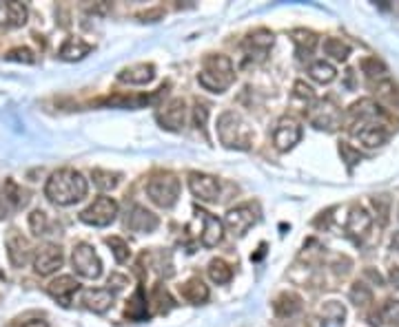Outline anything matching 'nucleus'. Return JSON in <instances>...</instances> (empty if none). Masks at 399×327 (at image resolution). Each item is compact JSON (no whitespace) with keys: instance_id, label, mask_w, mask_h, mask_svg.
<instances>
[{"instance_id":"1","label":"nucleus","mask_w":399,"mask_h":327,"mask_svg":"<svg viewBox=\"0 0 399 327\" xmlns=\"http://www.w3.org/2000/svg\"><path fill=\"white\" fill-rule=\"evenodd\" d=\"M87 193H89V183L85 175L73 168H60L51 173V177L45 183V197L53 206H60V208H67L78 201H83Z\"/></svg>"},{"instance_id":"2","label":"nucleus","mask_w":399,"mask_h":327,"mask_svg":"<svg viewBox=\"0 0 399 327\" xmlns=\"http://www.w3.org/2000/svg\"><path fill=\"white\" fill-rule=\"evenodd\" d=\"M235 80V69L231 58L222 55V53H211L204 58L202 63V71L197 73V82L200 87L211 91V93H224Z\"/></svg>"},{"instance_id":"3","label":"nucleus","mask_w":399,"mask_h":327,"mask_svg":"<svg viewBox=\"0 0 399 327\" xmlns=\"http://www.w3.org/2000/svg\"><path fill=\"white\" fill-rule=\"evenodd\" d=\"M217 137L219 144L227 149H237V151H249L253 144V131L244 122V117L235 111H224L217 117Z\"/></svg>"},{"instance_id":"4","label":"nucleus","mask_w":399,"mask_h":327,"mask_svg":"<svg viewBox=\"0 0 399 327\" xmlns=\"http://www.w3.org/2000/svg\"><path fill=\"white\" fill-rule=\"evenodd\" d=\"M147 197L157 208H173L180 197V179L173 173H155L147 181Z\"/></svg>"},{"instance_id":"5","label":"nucleus","mask_w":399,"mask_h":327,"mask_svg":"<svg viewBox=\"0 0 399 327\" xmlns=\"http://www.w3.org/2000/svg\"><path fill=\"white\" fill-rule=\"evenodd\" d=\"M118 217V201L113 197H98L93 199V203L80 213V221L87 223V226H93V228H105V226H111Z\"/></svg>"},{"instance_id":"6","label":"nucleus","mask_w":399,"mask_h":327,"mask_svg":"<svg viewBox=\"0 0 399 327\" xmlns=\"http://www.w3.org/2000/svg\"><path fill=\"white\" fill-rule=\"evenodd\" d=\"M306 119L317 131H335L342 122V111L333 100H317L306 109Z\"/></svg>"},{"instance_id":"7","label":"nucleus","mask_w":399,"mask_h":327,"mask_svg":"<svg viewBox=\"0 0 399 327\" xmlns=\"http://www.w3.org/2000/svg\"><path fill=\"white\" fill-rule=\"evenodd\" d=\"M259 221V208L255 203H239V206L231 208L224 217V230L233 237H242L249 232Z\"/></svg>"},{"instance_id":"8","label":"nucleus","mask_w":399,"mask_h":327,"mask_svg":"<svg viewBox=\"0 0 399 327\" xmlns=\"http://www.w3.org/2000/svg\"><path fill=\"white\" fill-rule=\"evenodd\" d=\"M65 263V252L60 245L56 243H43L38 245L33 250V257H31V265H33V272L40 274V277H49L53 274L56 270L63 268Z\"/></svg>"},{"instance_id":"9","label":"nucleus","mask_w":399,"mask_h":327,"mask_svg":"<svg viewBox=\"0 0 399 327\" xmlns=\"http://www.w3.org/2000/svg\"><path fill=\"white\" fill-rule=\"evenodd\" d=\"M71 265L83 279L95 281L100 274H103V261H100L98 252L91 248L89 243H78L76 245L73 252H71Z\"/></svg>"},{"instance_id":"10","label":"nucleus","mask_w":399,"mask_h":327,"mask_svg":"<svg viewBox=\"0 0 399 327\" xmlns=\"http://www.w3.org/2000/svg\"><path fill=\"white\" fill-rule=\"evenodd\" d=\"M299 139H302V127H299V122L289 115L279 117L273 131V146L279 153H289L299 144Z\"/></svg>"},{"instance_id":"11","label":"nucleus","mask_w":399,"mask_h":327,"mask_svg":"<svg viewBox=\"0 0 399 327\" xmlns=\"http://www.w3.org/2000/svg\"><path fill=\"white\" fill-rule=\"evenodd\" d=\"M351 135L359 141V144H364L366 149L384 146L388 141V137H390L386 127L379 124V122H353Z\"/></svg>"},{"instance_id":"12","label":"nucleus","mask_w":399,"mask_h":327,"mask_svg":"<svg viewBox=\"0 0 399 327\" xmlns=\"http://www.w3.org/2000/svg\"><path fill=\"white\" fill-rule=\"evenodd\" d=\"M157 122L162 129L180 133L185 129V122H187V102L182 97L169 100L167 104L157 111Z\"/></svg>"},{"instance_id":"13","label":"nucleus","mask_w":399,"mask_h":327,"mask_svg":"<svg viewBox=\"0 0 399 327\" xmlns=\"http://www.w3.org/2000/svg\"><path fill=\"white\" fill-rule=\"evenodd\" d=\"M160 226V219L155 213H151L149 208L140 206V203H133V206L127 210L125 215V228L138 235H149Z\"/></svg>"},{"instance_id":"14","label":"nucleus","mask_w":399,"mask_h":327,"mask_svg":"<svg viewBox=\"0 0 399 327\" xmlns=\"http://www.w3.org/2000/svg\"><path fill=\"white\" fill-rule=\"evenodd\" d=\"M189 191L200 201H215L219 197V179L209 173H189Z\"/></svg>"},{"instance_id":"15","label":"nucleus","mask_w":399,"mask_h":327,"mask_svg":"<svg viewBox=\"0 0 399 327\" xmlns=\"http://www.w3.org/2000/svg\"><path fill=\"white\" fill-rule=\"evenodd\" d=\"M80 290V283L76 281V277L71 274H63V277H58L53 279L49 285H47V294L58 301L60 305H65V308H69L76 292Z\"/></svg>"},{"instance_id":"16","label":"nucleus","mask_w":399,"mask_h":327,"mask_svg":"<svg viewBox=\"0 0 399 327\" xmlns=\"http://www.w3.org/2000/svg\"><path fill=\"white\" fill-rule=\"evenodd\" d=\"M80 303H83V308H87L93 314H105L113 305V292L105 288H87L80 292Z\"/></svg>"},{"instance_id":"17","label":"nucleus","mask_w":399,"mask_h":327,"mask_svg":"<svg viewBox=\"0 0 399 327\" xmlns=\"http://www.w3.org/2000/svg\"><path fill=\"white\" fill-rule=\"evenodd\" d=\"M7 257H9V263L14 265V268H23V265L31 259V245L29 241L20 235L18 230H11L7 235Z\"/></svg>"},{"instance_id":"18","label":"nucleus","mask_w":399,"mask_h":327,"mask_svg":"<svg viewBox=\"0 0 399 327\" xmlns=\"http://www.w3.org/2000/svg\"><path fill=\"white\" fill-rule=\"evenodd\" d=\"M197 215L202 217V223H204L200 241H202L204 248H215V245H219L224 239V221L207 210H197Z\"/></svg>"},{"instance_id":"19","label":"nucleus","mask_w":399,"mask_h":327,"mask_svg":"<svg viewBox=\"0 0 399 327\" xmlns=\"http://www.w3.org/2000/svg\"><path fill=\"white\" fill-rule=\"evenodd\" d=\"M153 77H155V67L151 63H135L118 73V80L123 85H131V87H145Z\"/></svg>"},{"instance_id":"20","label":"nucleus","mask_w":399,"mask_h":327,"mask_svg":"<svg viewBox=\"0 0 399 327\" xmlns=\"http://www.w3.org/2000/svg\"><path fill=\"white\" fill-rule=\"evenodd\" d=\"M370 226H373V217L366 213V208H362L359 203H353L346 219V232L362 239L370 232Z\"/></svg>"},{"instance_id":"21","label":"nucleus","mask_w":399,"mask_h":327,"mask_svg":"<svg viewBox=\"0 0 399 327\" xmlns=\"http://www.w3.org/2000/svg\"><path fill=\"white\" fill-rule=\"evenodd\" d=\"M348 117L353 122H379L382 117H386V111L377 104L375 100L366 97V100H359L348 109Z\"/></svg>"},{"instance_id":"22","label":"nucleus","mask_w":399,"mask_h":327,"mask_svg":"<svg viewBox=\"0 0 399 327\" xmlns=\"http://www.w3.org/2000/svg\"><path fill=\"white\" fill-rule=\"evenodd\" d=\"M93 51V45H89L83 38H67L63 47L58 49V58L65 63H78V60L87 58Z\"/></svg>"},{"instance_id":"23","label":"nucleus","mask_w":399,"mask_h":327,"mask_svg":"<svg viewBox=\"0 0 399 327\" xmlns=\"http://www.w3.org/2000/svg\"><path fill=\"white\" fill-rule=\"evenodd\" d=\"M273 312L279 318H293L295 314L302 312V296L295 292H282L273 301Z\"/></svg>"},{"instance_id":"24","label":"nucleus","mask_w":399,"mask_h":327,"mask_svg":"<svg viewBox=\"0 0 399 327\" xmlns=\"http://www.w3.org/2000/svg\"><path fill=\"white\" fill-rule=\"evenodd\" d=\"M180 294H182V299H187V301L193 303V305H202V303H207L209 296H211L209 285H207L202 279H197V277H193V279H189L187 283L180 285Z\"/></svg>"},{"instance_id":"25","label":"nucleus","mask_w":399,"mask_h":327,"mask_svg":"<svg viewBox=\"0 0 399 327\" xmlns=\"http://www.w3.org/2000/svg\"><path fill=\"white\" fill-rule=\"evenodd\" d=\"M125 316H127L129 321H135V323L149 318V301H147L145 288H138V290L133 292V296H131L129 303H127Z\"/></svg>"},{"instance_id":"26","label":"nucleus","mask_w":399,"mask_h":327,"mask_svg":"<svg viewBox=\"0 0 399 327\" xmlns=\"http://www.w3.org/2000/svg\"><path fill=\"white\" fill-rule=\"evenodd\" d=\"M291 40H293V45H295L299 58H304V55L309 58L315 51V47H317V36L313 31H309V29H293L291 31Z\"/></svg>"},{"instance_id":"27","label":"nucleus","mask_w":399,"mask_h":327,"mask_svg":"<svg viewBox=\"0 0 399 327\" xmlns=\"http://www.w3.org/2000/svg\"><path fill=\"white\" fill-rule=\"evenodd\" d=\"M273 43H275V36H273V31H269V29H255L253 33H249L247 36V49L253 53V51H257V53H266L271 47H273Z\"/></svg>"},{"instance_id":"28","label":"nucleus","mask_w":399,"mask_h":327,"mask_svg":"<svg viewBox=\"0 0 399 327\" xmlns=\"http://www.w3.org/2000/svg\"><path fill=\"white\" fill-rule=\"evenodd\" d=\"M359 69H362V73H364L368 80H377V82L388 80V67H386L379 58H375V55L364 58L362 63H359Z\"/></svg>"},{"instance_id":"29","label":"nucleus","mask_w":399,"mask_h":327,"mask_svg":"<svg viewBox=\"0 0 399 327\" xmlns=\"http://www.w3.org/2000/svg\"><path fill=\"white\" fill-rule=\"evenodd\" d=\"M309 75L315 82H319V85H331L337 77V71L331 63H326V60H315V63L309 65Z\"/></svg>"},{"instance_id":"30","label":"nucleus","mask_w":399,"mask_h":327,"mask_svg":"<svg viewBox=\"0 0 399 327\" xmlns=\"http://www.w3.org/2000/svg\"><path fill=\"white\" fill-rule=\"evenodd\" d=\"M149 303H153V310H155L157 314H167V312L173 308V299H171L169 290L165 288L162 283H155V285H153L151 301H149Z\"/></svg>"},{"instance_id":"31","label":"nucleus","mask_w":399,"mask_h":327,"mask_svg":"<svg viewBox=\"0 0 399 327\" xmlns=\"http://www.w3.org/2000/svg\"><path fill=\"white\" fill-rule=\"evenodd\" d=\"M3 197H5V201L9 203L11 208H23L25 203L29 201L27 191L20 188L14 179H7V181H5V186H3Z\"/></svg>"},{"instance_id":"32","label":"nucleus","mask_w":399,"mask_h":327,"mask_svg":"<svg viewBox=\"0 0 399 327\" xmlns=\"http://www.w3.org/2000/svg\"><path fill=\"white\" fill-rule=\"evenodd\" d=\"M207 272H209V279L213 283H217V285H227L233 279V268H231L227 261H222V259H213L209 263Z\"/></svg>"},{"instance_id":"33","label":"nucleus","mask_w":399,"mask_h":327,"mask_svg":"<svg viewBox=\"0 0 399 327\" xmlns=\"http://www.w3.org/2000/svg\"><path fill=\"white\" fill-rule=\"evenodd\" d=\"M324 53L331 55L337 63H346L351 55V45L344 43L342 38H326L324 40Z\"/></svg>"},{"instance_id":"34","label":"nucleus","mask_w":399,"mask_h":327,"mask_svg":"<svg viewBox=\"0 0 399 327\" xmlns=\"http://www.w3.org/2000/svg\"><path fill=\"white\" fill-rule=\"evenodd\" d=\"M348 296H351V303L357 305V308H368V305L373 303V290L364 281H355Z\"/></svg>"},{"instance_id":"35","label":"nucleus","mask_w":399,"mask_h":327,"mask_svg":"<svg viewBox=\"0 0 399 327\" xmlns=\"http://www.w3.org/2000/svg\"><path fill=\"white\" fill-rule=\"evenodd\" d=\"M375 93L379 100H384L386 104L399 109V87L395 85L393 80H382V82H377L375 85Z\"/></svg>"},{"instance_id":"36","label":"nucleus","mask_w":399,"mask_h":327,"mask_svg":"<svg viewBox=\"0 0 399 327\" xmlns=\"http://www.w3.org/2000/svg\"><path fill=\"white\" fill-rule=\"evenodd\" d=\"M91 177H93V183L100 188V191H113L118 183H120V173H111V171H105V168H95L91 171Z\"/></svg>"},{"instance_id":"37","label":"nucleus","mask_w":399,"mask_h":327,"mask_svg":"<svg viewBox=\"0 0 399 327\" xmlns=\"http://www.w3.org/2000/svg\"><path fill=\"white\" fill-rule=\"evenodd\" d=\"M370 203L377 213V219L382 226H388V219H390V208H393V199L388 195H373Z\"/></svg>"},{"instance_id":"38","label":"nucleus","mask_w":399,"mask_h":327,"mask_svg":"<svg viewBox=\"0 0 399 327\" xmlns=\"http://www.w3.org/2000/svg\"><path fill=\"white\" fill-rule=\"evenodd\" d=\"M7 11V20L11 27H25L27 25V18H29V9L23 3H7L5 5Z\"/></svg>"},{"instance_id":"39","label":"nucleus","mask_w":399,"mask_h":327,"mask_svg":"<svg viewBox=\"0 0 399 327\" xmlns=\"http://www.w3.org/2000/svg\"><path fill=\"white\" fill-rule=\"evenodd\" d=\"M107 245L111 248V254L118 263H127L131 257V248L129 243L123 237H107Z\"/></svg>"},{"instance_id":"40","label":"nucleus","mask_w":399,"mask_h":327,"mask_svg":"<svg viewBox=\"0 0 399 327\" xmlns=\"http://www.w3.org/2000/svg\"><path fill=\"white\" fill-rule=\"evenodd\" d=\"M29 228H31V232L36 237L47 235L49 232V217H47V213L45 210H33L29 215Z\"/></svg>"},{"instance_id":"41","label":"nucleus","mask_w":399,"mask_h":327,"mask_svg":"<svg viewBox=\"0 0 399 327\" xmlns=\"http://www.w3.org/2000/svg\"><path fill=\"white\" fill-rule=\"evenodd\" d=\"M322 318H324V321H335V325H344L346 310H344L339 303L328 301V303H324V308H322Z\"/></svg>"},{"instance_id":"42","label":"nucleus","mask_w":399,"mask_h":327,"mask_svg":"<svg viewBox=\"0 0 399 327\" xmlns=\"http://www.w3.org/2000/svg\"><path fill=\"white\" fill-rule=\"evenodd\" d=\"M207 122H209V104H207V102L195 100L193 102V127L204 133L207 131Z\"/></svg>"},{"instance_id":"43","label":"nucleus","mask_w":399,"mask_h":327,"mask_svg":"<svg viewBox=\"0 0 399 327\" xmlns=\"http://www.w3.org/2000/svg\"><path fill=\"white\" fill-rule=\"evenodd\" d=\"M382 323H388L390 327H399V301L397 299H388L382 308Z\"/></svg>"},{"instance_id":"44","label":"nucleus","mask_w":399,"mask_h":327,"mask_svg":"<svg viewBox=\"0 0 399 327\" xmlns=\"http://www.w3.org/2000/svg\"><path fill=\"white\" fill-rule=\"evenodd\" d=\"M5 58L11 60V63H23V65H33L36 63V53L29 47H16Z\"/></svg>"},{"instance_id":"45","label":"nucleus","mask_w":399,"mask_h":327,"mask_svg":"<svg viewBox=\"0 0 399 327\" xmlns=\"http://www.w3.org/2000/svg\"><path fill=\"white\" fill-rule=\"evenodd\" d=\"M293 97H295V100H302V102H313L315 93H313V89L306 85V82L297 80L295 85H293Z\"/></svg>"},{"instance_id":"46","label":"nucleus","mask_w":399,"mask_h":327,"mask_svg":"<svg viewBox=\"0 0 399 327\" xmlns=\"http://www.w3.org/2000/svg\"><path fill=\"white\" fill-rule=\"evenodd\" d=\"M339 155H342V161H346V166L353 168L355 164L362 159V155H359L357 149H353L351 144H339Z\"/></svg>"},{"instance_id":"47","label":"nucleus","mask_w":399,"mask_h":327,"mask_svg":"<svg viewBox=\"0 0 399 327\" xmlns=\"http://www.w3.org/2000/svg\"><path fill=\"white\" fill-rule=\"evenodd\" d=\"M129 283V279L125 277V274H118V272H113L111 277H109V292H120V290H125V285Z\"/></svg>"},{"instance_id":"48","label":"nucleus","mask_w":399,"mask_h":327,"mask_svg":"<svg viewBox=\"0 0 399 327\" xmlns=\"http://www.w3.org/2000/svg\"><path fill=\"white\" fill-rule=\"evenodd\" d=\"M138 18H142L145 23L149 20V23H153L151 18H162V9H151V11H145V14H138Z\"/></svg>"},{"instance_id":"49","label":"nucleus","mask_w":399,"mask_h":327,"mask_svg":"<svg viewBox=\"0 0 399 327\" xmlns=\"http://www.w3.org/2000/svg\"><path fill=\"white\" fill-rule=\"evenodd\" d=\"M364 274H366V277H368V279H370V281H373L375 285H384V279H382V274H379V272H375L373 268H368V270H366Z\"/></svg>"},{"instance_id":"50","label":"nucleus","mask_w":399,"mask_h":327,"mask_svg":"<svg viewBox=\"0 0 399 327\" xmlns=\"http://www.w3.org/2000/svg\"><path fill=\"white\" fill-rule=\"evenodd\" d=\"M388 279H390V283H393V288L399 290V268H397V265H393V268H390Z\"/></svg>"},{"instance_id":"51","label":"nucleus","mask_w":399,"mask_h":327,"mask_svg":"<svg viewBox=\"0 0 399 327\" xmlns=\"http://www.w3.org/2000/svg\"><path fill=\"white\" fill-rule=\"evenodd\" d=\"M20 327H49V323H47V321H43V318H31V321L23 323Z\"/></svg>"},{"instance_id":"52","label":"nucleus","mask_w":399,"mask_h":327,"mask_svg":"<svg viewBox=\"0 0 399 327\" xmlns=\"http://www.w3.org/2000/svg\"><path fill=\"white\" fill-rule=\"evenodd\" d=\"M390 248L399 252V232H395V235L390 237Z\"/></svg>"},{"instance_id":"53","label":"nucleus","mask_w":399,"mask_h":327,"mask_svg":"<svg viewBox=\"0 0 399 327\" xmlns=\"http://www.w3.org/2000/svg\"><path fill=\"white\" fill-rule=\"evenodd\" d=\"M397 213H399V210H397Z\"/></svg>"}]
</instances>
